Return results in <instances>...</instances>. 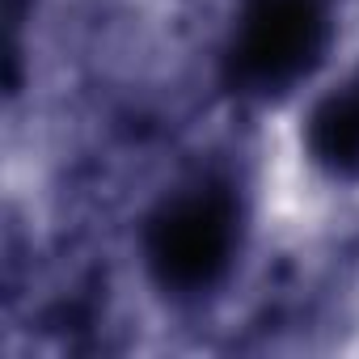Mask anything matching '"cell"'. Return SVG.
Returning a JSON list of instances; mask_svg holds the SVG:
<instances>
[{"label": "cell", "instance_id": "obj_1", "mask_svg": "<svg viewBox=\"0 0 359 359\" xmlns=\"http://www.w3.org/2000/svg\"><path fill=\"white\" fill-rule=\"evenodd\" d=\"M325 43V18L317 0H250L237 30L233 64L250 89L279 93L300 81Z\"/></svg>", "mask_w": 359, "mask_h": 359}, {"label": "cell", "instance_id": "obj_2", "mask_svg": "<svg viewBox=\"0 0 359 359\" xmlns=\"http://www.w3.org/2000/svg\"><path fill=\"white\" fill-rule=\"evenodd\" d=\"M237 216L216 191H195L173 199L148 233V258L156 275L173 287H208L233 254Z\"/></svg>", "mask_w": 359, "mask_h": 359}, {"label": "cell", "instance_id": "obj_3", "mask_svg": "<svg viewBox=\"0 0 359 359\" xmlns=\"http://www.w3.org/2000/svg\"><path fill=\"white\" fill-rule=\"evenodd\" d=\"M313 148L317 156L338 169L359 177V81L338 89L313 118Z\"/></svg>", "mask_w": 359, "mask_h": 359}]
</instances>
